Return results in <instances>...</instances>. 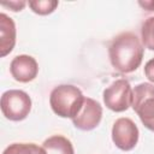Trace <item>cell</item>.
Instances as JSON below:
<instances>
[{
	"instance_id": "obj_1",
	"label": "cell",
	"mask_w": 154,
	"mask_h": 154,
	"mask_svg": "<svg viewBox=\"0 0 154 154\" xmlns=\"http://www.w3.org/2000/svg\"><path fill=\"white\" fill-rule=\"evenodd\" d=\"M144 48L136 34L124 31L118 34L108 47L112 67L120 73H131L142 64Z\"/></svg>"
},
{
	"instance_id": "obj_2",
	"label": "cell",
	"mask_w": 154,
	"mask_h": 154,
	"mask_svg": "<svg viewBox=\"0 0 154 154\" xmlns=\"http://www.w3.org/2000/svg\"><path fill=\"white\" fill-rule=\"evenodd\" d=\"M84 99L85 96L79 88L72 84H61L51 91L49 105L57 116L73 119L79 113Z\"/></svg>"
},
{
	"instance_id": "obj_3",
	"label": "cell",
	"mask_w": 154,
	"mask_h": 154,
	"mask_svg": "<svg viewBox=\"0 0 154 154\" xmlns=\"http://www.w3.org/2000/svg\"><path fill=\"white\" fill-rule=\"evenodd\" d=\"M131 107L142 124L154 132V84L140 83L132 89Z\"/></svg>"
},
{
	"instance_id": "obj_4",
	"label": "cell",
	"mask_w": 154,
	"mask_h": 154,
	"mask_svg": "<svg viewBox=\"0 0 154 154\" xmlns=\"http://www.w3.org/2000/svg\"><path fill=\"white\" fill-rule=\"evenodd\" d=\"M1 112L12 122L24 120L31 111V97L20 89H10L1 95Z\"/></svg>"
},
{
	"instance_id": "obj_5",
	"label": "cell",
	"mask_w": 154,
	"mask_h": 154,
	"mask_svg": "<svg viewBox=\"0 0 154 154\" xmlns=\"http://www.w3.org/2000/svg\"><path fill=\"white\" fill-rule=\"evenodd\" d=\"M105 106L113 112H124L131 106L132 88L124 78L112 82L102 93Z\"/></svg>"
},
{
	"instance_id": "obj_6",
	"label": "cell",
	"mask_w": 154,
	"mask_h": 154,
	"mask_svg": "<svg viewBox=\"0 0 154 154\" xmlns=\"http://www.w3.org/2000/svg\"><path fill=\"white\" fill-rule=\"evenodd\" d=\"M140 131L135 122L130 118H118L112 126V141L117 148L124 152L134 149L138 142Z\"/></svg>"
},
{
	"instance_id": "obj_7",
	"label": "cell",
	"mask_w": 154,
	"mask_h": 154,
	"mask_svg": "<svg viewBox=\"0 0 154 154\" xmlns=\"http://www.w3.org/2000/svg\"><path fill=\"white\" fill-rule=\"evenodd\" d=\"M102 119V106L91 97H85L79 113L72 119L76 129L82 131L94 130Z\"/></svg>"
},
{
	"instance_id": "obj_8",
	"label": "cell",
	"mask_w": 154,
	"mask_h": 154,
	"mask_svg": "<svg viewBox=\"0 0 154 154\" xmlns=\"http://www.w3.org/2000/svg\"><path fill=\"white\" fill-rule=\"evenodd\" d=\"M11 76L20 83H28L36 78L38 73V64L35 58L28 54L16 55L10 64Z\"/></svg>"
},
{
	"instance_id": "obj_9",
	"label": "cell",
	"mask_w": 154,
	"mask_h": 154,
	"mask_svg": "<svg viewBox=\"0 0 154 154\" xmlns=\"http://www.w3.org/2000/svg\"><path fill=\"white\" fill-rule=\"evenodd\" d=\"M17 29L13 19L6 13H0V57L4 58L12 52L16 45Z\"/></svg>"
},
{
	"instance_id": "obj_10",
	"label": "cell",
	"mask_w": 154,
	"mask_h": 154,
	"mask_svg": "<svg viewBox=\"0 0 154 154\" xmlns=\"http://www.w3.org/2000/svg\"><path fill=\"white\" fill-rule=\"evenodd\" d=\"M47 154H75L73 146L69 138L63 135H53L42 143Z\"/></svg>"
},
{
	"instance_id": "obj_11",
	"label": "cell",
	"mask_w": 154,
	"mask_h": 154,
	"mask_svg": "<svg viewBox=\"0 0 154 154\" xmlns=\"http://www.w3.org/2000/svg\"><path fill=\"white\" fill-rule=\"evenodd\" d=\"M2 154H47L43 147L35 143H12L5 148Z\"/></svg>"
},
{
	"instance_id": "obj_12",
	"label": "cell",
	"mask_w": 154,
	"mask_h": 154,
	"mask_svg": "<svg viewBox=\"0 0 154 154\" xmlns=\"http://www.w3.org/2000/svg\"><path fill=\"white\" fill-rule=\"evenodd\" d=\"M31 11L40 16H47L55 11V8L59 5V1L57 0H32L28 2Z\"/></svg>"
},
{
	"instance_id": "obj_13",
	"label": "cell",
	"mask_w": 154,
	"mask_h": 154,
	"mask_svg": "<svg viewBox=\"0 0 154 154\" xmlns=\"http://www.w3.org/2000/svg\"><path fill=\"white\" fill-rule=\"evenodd\" d=\"M141 38H142V45L146 48L154 51V17L147 18L142 23Z\"/></svg>"
},
{
	"instance_id": "obj_14",
	"label": "cell",
	"mask_w": 154,
	"mask_h": 154,
	"mask_svg": "<svg viewBox=\"0 0 154 154\" xmlns=\"http://www.w3.org/2000/svg\"><path fill=\"white\" fill-rule=\"evenodd\" d=\"M26 5L25 1H10V2H1L2 7H8L11 11L13 12H18L22 11L24 8V6Z\"/></svg>"
},
{
	"instance_id": "obj_15",
	"label": "cell",
	"mask_w": 154,
	"mask_h": 154,
	"mask_svg": "<svg viewBox=\"0 0 154 154\" xmlns=\"http://www.w3.org/2000/svg\"><path fill=\"white\" fill-rule=\"evenodd\" d=\"M144 75L149 79V82H152L154 84V58H152L150 60H148L146 63V65H144Z\"/></svg>"
},
{
	"instance_id": "obj_16",
	"label": "cell",
	"mask_w": 154,
	"mask_h": 154,
	"mask_svg": "<svg viewBox=\"0 0 154 154\" xmlns=\"http://www.w3.org/2000/svg\"><path fill=\"white\" fill-rule=\"evenodd\" d=\"M138 4H140L142 7H144L147 11H154V1H144V2L140 1Z\"/></svg>"
}]
</instances>
